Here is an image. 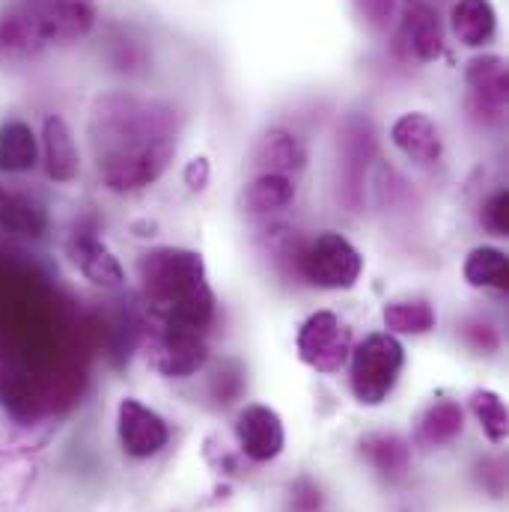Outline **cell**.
Here are the masks:
<instances>
[{"label":"cell","mask_w":509,"mask_h":512,"mask_svg":"<svg viewBox=\"0 0 509 512\" xmlns=\"http://www.w3.org/2000/svg\"><path fill=\"white\" fill-rule=\"evenodd\" d=\"M137 280L146 292V298L158 307L167 310L179 304L182 298L194 295L197 289L209 286L206 283V262L197 251L188 248H152L137 259Z\"/></svg>","instance_id":"cell-1"},{"label":"cell","mask_w":509,"mask_h":512,"mask_svg":"<svg viewBox=\"0 0 509 512\" xmlns=\"http://www.w3.org/2000/svg\"><path fill=\"white\" fill-rule=\"evenodd\" d=\"M405 349L393 334H370L349 355V384L361 405H382L399 384Z\"/></svg>","instance_id":"cell-2"},{"label":"cell","mask_w":509,"mask_h":512,"mask_svg":"<svg viewBox=\"0 0 509 512\" xmlns=\"http://www.w3.org/2000/svg\"><path fill=\"white\" fill-rule=\"evenodd\" d=\"M298 271L319 289L346 292L361 280L364 256L343 233L325 230L298 251Z\"/></svg>","instance_id":"cell-3"},{"label":"cell","mask_w":509,"mask_h":512,"mask_svg":"<svg viewBox=\"0 0 509 512\" xmlns=\"http://www.w3.org/2000/svg\"><path fill=\"white\" fill-rule=\"evenodd\" d=\"M295 346H298V358L307 367L331 376L340 373L352 355V331L331 310H316L313 316L304 319Z\"/></svg>","instance_id":"cell-4"},{"label":"cell","mask_w":509,"mask_h":512,"mask_svg":"<svg viewBox=\"0 0 509 512\" xmlns=\"http://www.w3.org/2000/svg\"><path fill=\"white\" fill-rule=\"evenodd\" d=\"M117 438H120V447L126 456L152 459L167 447L170 429L155 408L143 405L134 396H126L117 408Z\"/></svg>","instance_id":"cell-5"},{"label":"cell","mask_w":509,"mask_h":512,"mask_svg":"<svg viewBox=\"0 0 509 512\" xmlns=\"http://www.w3.org/2000/svg\"><path fill=\"white\" fill-rule=\"evenodd\" d=\"M236 438L251 462H274L286 447V429L274 408L251 402L236 414Z\"/></svg>","instance_id":"cell-6"},{"label":"cell","mask_w":509,"mask_h":512,"mask_svg":"<svg viewBox=\"0 0 509 512\" xmlns=\"http://www.w3.org/2000/svg\"><path fill=\"white\" fill-rule=\"evenodd\" d=\"M399 45L420 63H432L444 54V27L438 9L426 0H402L399 3Z\"/></svg>","instance_id":"cell-7"},{"label":"cell","mask_w":509,"mask_h":512,"mask_svg":"<svg viewBox=\"0 0 509 512\" xmlns=\"http://www.w3.org/2000/svg\"><path fill=\"white\" fill-rule=\"evenodd\" d=\"M27 12L36 18L45 42H75L93 30V0H30Z\"/></svg>","instance_id":"cell-8"},{"label":"cell","mask_w":509,"mask_h":512,"mask_svg":"<svg viewBox=\"0 0 509 512\" xmlns=\"http://www.w3.org/2000/svg\"><path fill=\"white\" fill-rule=\"evenodd\" d=\"M66 256L75 265V271L99 289H120L126 283V271H123L120 259L105 242H99L93 236H75L66 245Z\"/></svg>","instance_id":"cell-9"},{"label":"cell","mask_w":509,"mask_h":512,"mask_svg":"<svg viewBox=\"0 0 509 512\" xmlns=\"http://www.w3.org/2000/svg\"><path fill=\"white\" fill-rule=\"evenodd\" d=\"M390 140L393 146L414 164H423V167H432L441 161L444 155V140H441V128L435 126L426 114L420 111H411V114H402L393 128H390Z\"/></svg>","instance_id":"cell-10"},{"label":"cell","mask_w":509,"mask_h":512,"mask_svg":"<svg viewBox=\"0 0 509 512\" xmlns=\"http://www.w3.org/2000/svg\"><path fill=\"white\" fill-rule=\"evenodd\" d=\"M471 99L480 114L489 117H504L507 111V63L498 54L474 57L465 72Z\"/></svg>","instance_id":"cell-11"},{"label":"cell","mask_w":509,"mask_h":512,"mask_svg":"<svg viewBox=\"0 0 509 512\" xmlns=\"http://www.w3.org/2000/svg\"><path fill=\"white\" fill-rule=\"evenodd\" d=\"M42 158L45 173L57 185H69L81 176V149L63 117H48L42 126Z\"/></svg>","instance_id":"cell-12"},{"label":"cell","mask_w":509,"mask_h":512,"mask_svg":"<svg viewBox=\"0 0 509 512\" xmlns=\"http://www.w3.org/2000/svg\"><path fill=\"white\" fill-rule=\"evenodd\" d=\"M206 358H209V349L200 331L164 328V343H161V358H158V370L164 376L188 379L197 370H203Z\"/></svg>","instance_id":"cell-13"},{"label":"cell","mask_w":509,"mask_h":512,"mask_svg":"<svg viewBox=\"0 0 509 512\" xmlns=\"http://www.w3.org/2000/svg\"><path fill=\"white\" fill-rule=\"evenodd\" d=\"M256 164L262 167V173H280V176H292L301 173L307 167V149L304 143L286 131V128H271L259 137L254 149Z\"/></svg>","instance_id":"cell-14"},{"label":"cell","mask_w":509,"mask_h":512,"mask_svg":"<svg viewBox=\"0 0 509 512\" xmlns=\"http://www.w3.org/2000/svg\"><path fill=\"white\" fill-rule=\"evenodd\" d=\"M45 230H48L45 206L21 191H9L0 185V233L39 239V236H45Z\"/></svg>","instance_id":"cell-15"},{"label":"cell","mask_w":509,"mask_h":512,"mask_svg":"<svg viewBox=\"0 0 509 512\" xmlns=\"http://www.w3.org/2000/svg\"><path fill=\"white\" fill-rule=\"evenodd\" d=\"M453 36L468 48H483L495 39L498 12L492 0H459L450 12Z\"/></svg>","instance_id":"cell-16"},{"label":"cell","mask_w":509,"mask_h":512,"mask_svg":"<svg viewBox=\"0 0 509 512\" xmlns=\"http://www.w3.org/2000/svg\"><path fill=\"white\" fill-rule=\"evenodd\" d=\"M242 212L248 215H274L283 212L295 203V182L292 176H280V173H259L251 179L239 197Z\"/></svg>","instance_id":"cell-17"},{"label":"cell","mask_w":509,"mask_h":512,"mask_svg":"<svg viewBox=\"0 0 509 512\" xmlns=\"http://www.w3.org/2000/svg\"><path fill=\"white\" fill-rule=\"evenodd\" d=\"M39 161V140L33 128L21 120H9L0 126V170L3 173H27Z\"/></svg>","instance_id":"cell-18"},{"label":"cell","mask_w":509,"mask_h":512,"mask_svg":"<svg viewBox=\"0 0 509 512\" xmlns=\"http://www.w3.org/2000/svg\"><path fill=\"white\" fill-rule=\"evenodd\" d=\"M384 328L387 334H411V337H420V334H429L435 325H438V316H435V307L429 301H390L382 313Z\"/></svg>","instance_id":"cell-19"},{"label":"cell","mask_w":509,"mask_h":512,"mask_svg":"<svg viewBox=\"0 0 509 512\" xmlns=\"http://www.w3.org/2000/svg\"><path fill=\"white\" fill-rule=\"evenodd\" d=\"M462 274H465L468 286H474V289H507V254L498 248H489V245L474 248L462 265Z\"/></svg>","instance_id":"cell-20"},{"label":"cell","mask_w":509,"mask_h":512,"mask_svg":"<svg viewBox=\"0 0 509 512\" xmlns=\"http://www.w3.org/2000/svg\"><path fill=\"white\" fill-rule=\"evenodd\" d=\"M48 45L36 18L27 9H15L0 15V54H30Z\"/></svg>","instance_id":"cell-21"},{"label":"cell","mask_w":509,"mask_h":512,"mask_svg":"<svg viewBox=\"0 0 509 512\" xmlns=\"http://www.w3.org/2000/svg\"><path fill=\"white\" fill-rule=\"evenodd\" d=\"M462 432V408L456 402H432L420 420V438L429 444H447Z\"/></svg>","instance_id":"cell-22"},{"label":"cell","mask_w":509,"mask_h":512,"mask_svg":"<svg viewBox=\"0 0 509 512\" xmlns=\"http://www.w3.org/2000/svg\"><path fill=\"white\" fill-rule=\"evenodd\" d=\"M471 411L480 420L489 441L501 444L507 438V405L495 390H474L471 393Z\"/></svg>","instance_id":"cell-23"},{"label":"cell","mask_w":509,"mask_h":512,"mask_svg":"<svg viewBox=\"0 0 509 512\" xmlns=\"http://www.w3.org/2000/svg\"><path fill=\"white\" fill-rule=\"evenodd\" d=\"M483 224L489 233L495 236H507L509 233V194L507 191H495L486 206H483Z\"/></svg>","instance_id":"cell-24"},{"label":"cell","mask_w":509,"mask_h":512,"mask_svg":"<svg viewBox=\"0 0 509 512\" xmlns=\"http://www.w3.org/2000/svg\"><path fill=\"white\" fill-rule=\"evenodd\" d=\"M355 6H358V15L364 18V24L370 30H384L396 15L399 0H355Z\"/></svg>","instance_id":"cell-25"},{"label":"cell","mask_w":509,"mask_h":512,"mask_svg":"<svg viewBox=\"0 0 509 512\" xmlns=\"http://www.w3.org/2000/svg\"><path fill=\"white\" fill-rule=\"evenodd\" d=\"M185 182H188V188L203 191L206 182H209V161H206V158H194V161L185 167Z\"/></svg>","instance_id":"cell-26"}]
</instances>
